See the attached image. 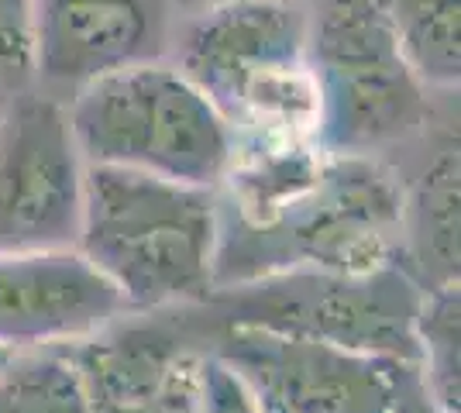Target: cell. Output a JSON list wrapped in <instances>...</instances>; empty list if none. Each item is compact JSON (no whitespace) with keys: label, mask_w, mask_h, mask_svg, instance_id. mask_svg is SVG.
Listing matches in <instances>:
<instances>
[{"label":"cell","mask_w":461,"mask_h":413,"mask_svg":"<svg viewBox=\"0 0 461 413\" xmlns=\"http://www.w3.org/2000/svg\"><path fill=\"white\" fill-rule=\"evenodd\" d=\"M417 369L444 413H458V283L423 290L417 314Z\"/></svg>","instance_id":"15"},{"label":"cell","mask_w":461,"mask_h":413,"mask_svg":"<svg viewBox=\"0 0 461 413\" xmlns=\"http://www.w3.org/2000/svg\"><path fill=\"white\" fill-rule=\"evenodd\" d=\"M7 358H11V352H7V348H0V365H4Z\"/></svg>","instance_id":"19"},{"label":"cell","mask_w":461,"mask_h":413,"mask_svg":"<svg viewBox=\"0 0 461 413\" xmlns=\"http://www.w3.org/2000/svg\"><path fill=\"white\" fill-rule=\"evenodd\" d=\"M310 69L324 152L383 158L427 138L434 90L403 56L383 0H310Z\"/></svg>","instance_id":"5"},{"label":"cell","mask_w":461,"mask_h":413,"mask_svg":"<svg viewBox=\"0 0 461 413\" xmlns=\"http://www.w3.org/2000/svg\"><path fill=\"white\" fill-rule=\"evenodd\" d=\"M32 86V0H0V90Z\"/></svg>","instance_id":"16"},{"label":"cell","mask_w":461,"mask_h":413,"mask_svg":"<svg viewBox=\"0 0 461 413\" xmlns=\"http://www.w3.org/2000/svg\"><path fill=\"white\" fill-rule=\"evenodd\" d=\"M196 413H262L251 400L245 382L230 373L217 355H203L200 362V393H196Z\"/></svg>","instance_id":"17"},{"label":"cell","mask_w":461,"mask_h":413,"mask_svg":"<svg viewBox=\"0 0 461 413\" xmlns=\"http://www.w3.org/2000/svg\"><path fill=\"white\" fill-rule=\"evenodd\" d=\"M73 355L90 413H196L207 337L186 307L124 314Z\"/></svg>","instance_id":"9"},{"label":"cell","mask_w":461,"mask_h":413,"mask_svg":"<svg viewBox=\"0 0 461 413\" xmlns=\"http://www.w3.org/2000/svg\"><path fill=\"white\" fill-rule=\"evenodd\" d=\"M403 265L420 290L458 283V141H441L403 183Z\"/></svg>","instance_id":"12"},{"label":"cell","mask_w":461,"mask_h":413,"mask_svg":"<svg viewBox=\"0 0 461 413\" xmlns=\"http://www.w3.org/2000/svg\"><path fill=\"white\" fill-rule=\"evenodd\" d=\"M389 24L427 90L451 94L461 79V0H383Z\"/></svg>","instance_id":"13"},{"label":"cell","mask_w":461,"mask_h":413,"mask_svg":"<svg viewBox=\"0 0 461 413\" xmlns=\"http://www.w3.org/2000/svg\"><path fill=\"white\" fill-rule=\"evenodd\" d=\"M77 252L128 314L196 307L217 290V190L86 166Z\"/></svg>","instance_id":"3"},{"label":"cell","mask_w":461,"mask_h":413,"mask_svg":"<svg viewBox=\"0 0 461 413\" xmlns=\"http://www.w3.org/2000/svg\"><path fill=\"white\" fill-rule=\"evenodd\" d=\"M217 4H234V0H176L179 14H190V11H203V7H217ZM289 4H310V0H289Z\"/></svg>","instance_id":"18"},{"label":"cell","mask_w":461,"mask_h":413,"mask_svg":"<svg viewBox=\"0 0 461 413\" xmlns=\"http://www.w3.org/2000/svg\"><path fill=\"white\" fill-rule=\"evenodd\" d=\"M176 0H32V83L73 97L94 79L169 59Z\"/></svg>","instance_id":"10"},{"label":"cell","mask_w":461,"mask_h":413,"mask_svg":"<svg viewBox=\"0 0 461 413\" xmlns=\"http://www.w3.org/2000/svg\"><path fill=\"white\" fill-rule=\"evenodd\" d=\"M86 162L66 100L24 86L0 107V252L77 248Z\"/></svg>","instance_id":"8"},{"label":"cell","mask_w":461,"mask_h":413,"mask_svg":"<svg viewBox=\"0 0 461 413\" xmlns=\"http://www.w3.org/2000/svg\"><path fill=\"white\" fill-rule=\"evenodd\" d=\"M0 413H90L73 345L11 352L0 365Z\"/></svg>","instance_id":"14"},{"label":"cell","mask_w":461,"mask_h":413,"mask_svg":"<svg viewBox=\"0 0 461 413\" xmlns=\"http://www.w3.org/2000/svg\"><path fill=\"white\" fill-rule=\"evenodd\" d=\"M4 100H7V94H4V90H0V107H4Z\"/></svg>","instance_id":"20"},{"label":"cell","mask_w":461,"mask_h":413,"mask_svg":"<svg viewBox=\"0 0 461 413\" xmlns=\"http://www.w3.org/2000/svg\"><path fill=\"white\" fill-rule=\"evenodd\" d=\"M403 265V179L324 148L234 156L217 186V290L283 273Z\"/></svg>","instance_id":"1"},{"label":"cell","mask_w":461,"mask_h":413,"mask_svg":"<svg viewBox=\"0 0 461 413\" xmlns=\"http://www.w3.org/2000/svg\"><path fill=\"white\" fill-rule=\"evenodd\" d=\"M124 314V300L77 248L0 252V348L79 345Z\"/></svg>","instance_id":"11"},{"label":"cell","mask_w":461,"mask_h":413,"mask_svg":"<svg viewBox=\"0 0 461 413\" xmlns=\"http://www.w3.org/2000/svg\"><path fill=\"white\" fill-rule=\"evenodd\" d=\"M207 352L245 382L262 413H444L417 362L403 358L258 328L211 331Z\"/></svg>","instance_id":"7"},{"label":"cell","mask_w":461,"mask_h":413,"mask_svg":"<svg viewBox=\"0 0 461 413\" xmlns=\"http://www.w3.org/2000/svg\"><path fill=\"white\" fill-rule=\"evenodd\" d=\"M86 166L128 169L217 190L228 176L230 131L213 103L169 59L128 66L66 100Z\"/></svg>","instance_id":"4"},{"label":"cell","mask_w":461,"mask_h":413,"mask_svg":"<svg viewBox=\"0 0 461 413\" xmlns=\"http://www.w3.org/2000/svg\"><path fill=\"white\" fill-rule=\"evenodd\" d=\"M423 290L406 265L372 273H283L213 290L186 307L203 337L221 328H258L310 337L351 352L417 362V314Z\"/></svg>","instance_id":"6"},{"label":"cell","mask_w":461,"mask_h":413,"mask_svg":"<svg viewBox=\"0 0 461 413\" xmlns=\"http://www.w3.org/2000/svg\"><path fill=\"white\" fill-rule=\"evenodd\" d=\"M169 62L224 118L234 156L324 148L310 4L234 0L179 14Z\"/></svg>","instance_id":"2"}]
</instances>
